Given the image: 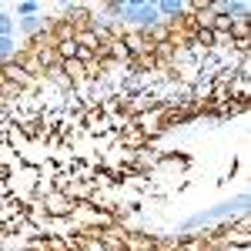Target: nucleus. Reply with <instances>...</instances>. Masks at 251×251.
I'll return each mask as SVG.
<instances>
[{
  "label": "nucleus",
  "mask_w": 251,
  "mask_h": 251,
  "mask_svg": "<svg viewBox=\"0 0 251 251\" xmlns=\"http://www.w3.org/2000/svg\"><path fill=\"white\" fill-rule=\"evenodd\" d=\"M37 201H40V208H44V214H47V221H71V218H74V208H77V204L64 191H57V188L44 191Z\"/></svg>",
  "instance_id": "7ed1b4c3"
},
{
  "label": "nucleus",
  "mask_w": 251,
  "mask_h": 251,
  "mask_svg": "<svg viewBox=\"0 0 251 251\" xmlns=\"http://www.w3.org/2000/svg\"><path fill=\"white\" fill-rule=\"evenodd\" d=\"M17 30L24 37H40V34H47L50 30V17H44V14H34V17H20L17 20Z\"/></svg>",
  "instance_id": "20e7f679"
},
{
  "label": "nucleus",
  "mask_w": 251,
  "mask_h": 251,
  "mask_svg": "<svg viewBox=\"0 0 251 251\" xmlns=\"http://www.w3.org/2000/svg\"><path fill=\"white\" fill-rule=\"evenodd\" d=\"M245 204H248V194H238L234 201H225V204H214L211 211H198L191 214L184 225H181V231H194V228H214V225H225V221H234V218H241L245 211Z\"/></svg>",
  "instance_id": "f257e3e1"
},
{
  "label": "nucleus",
  "mask_w": 251,
  "mask_h": 251,
  "mask_svg": "<svg viewBox=\"0 0 251 251\" xmlns=\"http://www.w3.org/2000/svg\"><path fill=\"white\" fill-rule=\"evenodd\" d=\"M14 30H17V20H14V14L0 10V37H14Z\"/></svg>",
  "instance_id": "0eeeda50"
},
{
  "label": "nucleus",
  "mask_w": 251,
  "mask_h": 251,
  "mask_svg": "<svg viewBox=\"0 0 251 251\" xmlns=\"http://www.w3.org/2000/svg\"><path fill=\"white\" fill-rule=\"evenodd\" d=\"M17 37H0V64H7V60L17 57Z\"/></svg>",
  "instance_id": "39448f33"
},
{
  "label": "nucleus",
  "mask_w": 251,
  "mask_h": 251,
  "mask_svg": "<svg viewBox=\"0 0 251 251\" xmlns=\"http://www.w3.org/2000/svg\"><path fill=\"white\" fill-rule=\"evenodd\" d=\"M117 20H124V24H131L137 30H151L161 24L157 17V3H121V10H117Z\"/></svg>",
  "instance_id": "f03ea898"
},
{
  "label": "nucleus",
  "mask_w": 251,
  "mask_h": 251,
  "mask_svg": "<svg viewBox=\"0 0 251 251\" xmlns=\"http://www.w3.org/2000/svg\"><path fill=\"white\" fill-rule=\"evenodd\" d=\"M34 14H40V3H34V0H24V3H17V7H14V20L34 17Z\"/></svg>",
  "instance_id": "423d86ee"
}]
</instances>
